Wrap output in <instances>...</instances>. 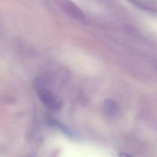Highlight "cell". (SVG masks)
<instances>
[{"label": "cell", "mask_w": 157, "mask_h": 157, "mask_svg": "<svg viewBox=\"0 0 157 157\" xmlns=\"http://www.w3.org/2000/svg\"><path fill=\"white\" fill-rule=\"evenodd\" d=\"M38 96L41 102L50 110L56 112L62 108V103L52 94L41 86H36Z\"/></svg>", "instance_id": "1"}, {"label": "cell", "mask_w": 157, "mask_h": 157, "mask_svg": "<svg viewBox=\"0 0 157 157\" xmlns=\"http://www.w3.org/2000/svg\"><path fill=\"white\" fill-rule=\"evenodd\" d=\"M52 122L53 123L57 126L59 129L68 138L76 141H80L81 140V137H79V136L77 134L73 132L71 129L68 128L67 126H65L61 123L57 121H53Z\"/></svg>", "instance_id": "2"}, {"label": "cell", "mask_w": 157, "mask_h": 157, "mask_svg": "<svg viewBox=\"0 0 157 157\" xmlns=\"http://www.w3.org/2000/svg\"><path fill=\"white\" fill-rule=\"evenodd\" d=\"M118 105L115 101L107 99L104 103V109L105 112L108 115H113L117 112Z\"/></svg>", "instance_id": "3"}, {"label": "cell", "mask_w": 157, "mask_h": 157, "mask_svg": "<svg viewBox=\"0 0 157 157\" xmlns=\"http://www.w3.org/2000/svg\"><path fill=\"white\" fill-rule=\"evenodd\" d=\"M119 157H132L129 155H127V154H125L124 153H121L119 155Z\"/></svg>", "instance_id": "4"}, {"label": "cell", "mask_w": 157, "mask_h": 157, "mask_svg": "<svg viewBox=\"0 0 157 157\" xmlns=\"http://www.w3.org/2000/svg\"><path fill=\"white\" fill-rule=\"evenodd\" d=\"M28 157H33L31 156H29Z\"/></svg>", "instance_id": "5"}]
</instances>
